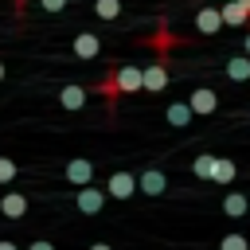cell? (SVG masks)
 <instances>
[{
	"instance_id": "1",
	"label": "cell",
	"mask_w": 250,
	"mask_h": 250,
	"mask_svg": "<svg viewBox=\"0 0 250 250\" xmlns=\"http://www.w3.org/2000/svg\"><path fill=\"white\" fill-rule=\"evenodd\" d=\"M98 94L105 98V105H117V98L121 94H141V66H113L105 78H102V86H98Z\"/></svg>"
},
{
	"instance_id": "2",
	"label": "cell",
	"mask_w": 250,
	"mask_h": 250,
	"mask_svg": "<svg viewBox=\"0 0 250 250\" xmlns=\"http://www.w3.org/2000/svg\"><path fill=\"white\" fill-rule=\"evenodd\" d=\"M74 207H78L82 215H98V211L105 207V191H102V188H94V184H82V188H78V195H74Z\"/></svg>"
},
{
	"instance_id": "3",
	"label": "cell",
	"mask_w": 250,
	"mask_h": 250,
	"mask_svg": "<svg viewBox=\"0 0 250 250\" xmlns=\"http://www.w3.org/2000/svg\"><path fill=\"white\" fill-rule=\"evenodd\" d=\"M164 86H168V66L156 59V62H148V66L141 70V90H145V94H160Z\"/></svg>"
},
{
	"instance_id": "4",
	"label": "cell",
	"mask_w": 250,
	"mask_h": 250,
	"mask_svg": "<svg viewBox=\"0 0 250 250\" xmlns=\"http://www.w3.org/2000/svg\"><path fill=\"white\" fill-rule=\"evenodd\" d=\"M62 176H66V184H74V188L94 184V160H90V156H74V160L62 168Z\"/></svg>"
},
{
	"instance_id": "5",
	"label": "cell",
	"mask_w": 250,
	"mask_h": 250,
	"mask_svg": "<svg viewBox=\"0 0 250 250\" xmlns=\"http://www.w3.org/2000/svg\"><path fill=\"white\" fill-rule=\"evenodd\" d=\"M188 105H191V113H195V117H207V113H215V109H219V94H215V90H207V86H199V90H191V94H188Z\"/></svg>"
},
{
	"instance_id": "6",
	"label": "cell",
	"mask_w": 250,
	"mask_h": 250,
	"mask_svg": "<svg viewBox=\"0 0 250 250\" xmlns=\"http://www.w3.org/2000/svg\"><path fill=\"white\" fill-rule=\"evenodd\" d=\"M98 55H102V39H98L94 31H78V35H74V59L90 62V59H98Z\"/></svg>"
},
{
	"instance_id": "7",
	"label": "cell",
	"mask_w": 250,
	"mask_h": 250,
	"mask_svg": "<svg viewBox=\"0 0 250 250\" xmlns=\"http://www.w3.org/2000/svg\"><path fill=\"white\" fill-rule=\"evenodd\" d=\"M133 191H137V176L133 172H113L109 184H105V195H113V199H129Z\"/></svg>"
},
{
	"instance_id": "8",
	"label": "cell",
	"mask_w": 250,
	"mask_h": 250,
	"mask_svg": "<svg viewBox=\"0 0 250 250\" xmlns=\"http://www.w3.org/2000/svg\"><path fill=\"white\" fill-rule=\"evenodd\" d=\"M219 27H223V12H219V8L207 4V8L195 12V31H199V35H219Z\"/></svg>"
},
{
	"instance_id": "9",
	"label": "cell",
	"mask_w": 250,
	"mask_h": 250,
	"mask_svg": "<svg viewBox=\"0 0 250 250\" xmlns=\"http://www.w3.org/2000/svg\"><path fill=\"white\" fill-rule=\"evenodd\" d=\"M211 180H215L219 188H230V184L238 180V164H234L230 156H215V164H211Z\"/></svg>"
},
{
	"instance_id": "10",
	"label": "cell",
	"mask_w": 250,
	"mask_h": 250,
	"mask_svg": "<svg viewBox=\"0 0 250 250\" xmlns=\"http://www.w3.org/2000/svg\"><path fill=\"white\" fill-rule=\"evenodd\" d=\"M164 188H168V176L160 168H148L137 176V191H145V195H164Z\"/></svg>"
},
{
	"instance_id": "11",
	"label": "cell",
	"mask_w": 250,
	"mask_h": 250,
	"mask_svg": "<svg viewBox=\"0 0 250 250\" xmlns=\"http://www.w3.org/2000/svg\"><path fill=\"white\" fill-rule=\"evenodd\" d=\"M27 207H31V203H27L23 191H8V195H0V215H4V219H23Z\"/></svg>"
},
{
	"instance_id": "12",
	"label": "cell",
	"mask_w": 250,
	"mask_h": 250,
	"mask_svg": "<svg viewBox=\"0 0 250 250\" xmlns=\"http://www.w3.org/2000/svg\"><path fill=\"white\" fill-rule=\"evenodd\" d=\"M219 12H223V23H230V27H250V12H246L238 0H227Z\"/></svg>"
},
{
	"instance_id": "13",
	"label": "cell",
	"mask_w": 250,
	"mask_h": 250,
	"mask_svg": "<svg viewBox=\"0 0 250 250\" xmlns=\"http://www.w3.org/2000/svg\"><path fill=\"white\" fill-rule=\"evenodd\" d=\"M59 102H62V109H82V105H86V90L74 86V82H66V86L59 90Z\"/></svg>"
},
{
	"instance_id": "14",
	"label": "cell",
	"mask_w": 250,
	"mask_h": 250,
	"mask_svg": "<svg viewBox=\"0 0 250 250\" xmlns=\"http://www.w3.org/2000/svg\"><path fill=\"white\" fill-rule=\"evenodd\" d=\"M164 117H168V125H176V129H184V125H191V105L188 102H172L168 109H164Z\"/></svg>"
},
{
	"instance_id": "15",
	"label": "cell",
	"mask_w": 250,
	"mask_h": 250,
	"mask_svg": "<svg viewBox=\"0 0 250 250\" xmlns=\"http://www.w3.org/2000/svg\"><path fill=\"white\" fill-rule=\"evenodd\" d=\"M246 211H250V199H246L242 191H230V195H223V215L238 219V215H246Z\"/></svg>"
},
{
	"instance_id": "16",
	"label": "cell",
	"mask_w": 250,
	"mask_h": 250,
	"mask_svg": "<svg viewBox=\"0 0 250 250\" xmlns=\"http://www.w3.org/2000/svg\"><path fill=\"white\" fill-rule=\"evenodd\" d=\"M227 78L246 82V78H250V55H234V59H227Z\"/></svg>"
},
{
	"instance_id": "17",
	"label": "cell",
	"mask_w": 250,
	"mask_h": 250,
	"mask_svg": "<svg viewBox=\"0 0 250 250\" xmlns=\"http://www.w3.org/2000/svg\"><path fill=\"white\" fill-rule=\"evenodd\" d=\"M94 16L98 20H117L121 16V0H94Z\"/></svg>"
},
{
	"instance_id": "18",
	"label": "cell",
	"mask_w": 250,
	"mask_h": 250,
	"mask_svg": "<svg viewBox=\"0 0 250 250\" xmlns=\"http://www.w3.org/2000/svg\"><path fill=\"white\" fill-rule=\"evenodd\" d=\"M211 164H215V152H199V156H195V164H191L195 180H211Z\"/></svg>"
},
{
	"instance_id": "19",
	"label": "cell",
	"mask_w": 250,
	"mask_h": 250,
	"mask_svg": "<svg viewBox=\"0 0 250 250\" xmlns=\"http://www.w3.org/2000/svg\"><path fill=\"white\" fill-rule=\"evenodd\" d=\"M219 250H250V238L246 234H223L219 238Z\"/></svg>"
},
{
	"instance_id": "20",
	"label": "cell",
	"mask_w": 250,
	"mask_h": 250,
	"mask_svg": "<svg viewBox=\"0 0 250 250\" xmlns=\"http://www.w3.org/2000/svg\"><path fill=\"white\" fill-rule=\"evenodd\" d=\"M16 176H20V164L8 160V156H0V184H12Z\"/></svg>"
},
{
	"instance_id": "21",
	"label": "cell",
	"mask_w": 250,
	"mask_h": 250,
	"mask_svg": "<svg viewBox=\"0 0 250 250\" xmlns=\"http://www.w3.org/2000/svg\"><path fill=\"white\" fill-rule=\"evenodd\" d=\"M39 4H43V8H47V12H62V8H66V4H70V0H39Z\"/></svg>"
},
{
	"instance_id": "22",
	"label": "cell",
	"mask_w": 250,
	"mask_h": 250,
	"mask_svg": "<svg viewBox=\"0 0 250 250\" xmlns=\"http://www.w3.org/2000/svg\"><path fill=\"white\" fill-rule=\"evenodd\" d=\"M27 250H55V246H51V242H47V238H35V242H31V246H27Z\"/></svg>"
},
{
	"instance_id": "23",
	"label": "cell",
	"mask_w": 250,
	"mask_h": 250,
	"mask_svg": "<svg viewBox=\"0 0 250 250\" xmlns=\"http://www.w3.org/2000/svg\"><path fill=\"white\" fill-rule=\"evenodd\" d=\"M90 250H113V246H109V242H94Z\"/></svg>"
},
{
	"instance_id": "24",
	"label": "cell",
	"mask_w": 250,
	"mask_h": 250,
	"mask_svg": "<svg viewBox=\"0 0 250 250\" xmlns=\"http://www.w3.org/2000/svg\"><path fill=\"white\" fill-rule=\"evenodd\" d=\"M0 250H20V246L16 242H0Z\"/></svg>"
},
{
	"instance_id": "25",
	"label": "cell",
	"mask_w": 250,
	"mask_h": 250,
	"mask_svg": "<svg viewBox=\"0 0 250 250\" xmlns=\"http://www.w3.org/2000/svg\"><path fill=\"white\" fill-rule=\"evenodd\" d=\"M246 55H250V31H246Z\"/></svg>"
},
{
	"instance_id": "26",
	"label": "cell",
	"mask_w": 250,
	"mask_h": 250,
	"mask_svg": "<svg viewBox=\"0 0 250 250\" xmlns=\"http://www.w3.org/2000/svg\"><path fill=\"white\" fill-rule=\"evenodd\" d=\"M4 74H8V70H4V62H0V82H4Z\"/></svg>"
},
{
	"instance_id": "27",
	"label": "cell",
	"mask_w": 250,
	"mask_h": 250,
	"mask_svg": "<svg viewBox=\"0 0 250 250\" xmlns=\"http://www.w3.org/2000/svg\"><path fill=\"white\" fill-rule=\"evenodd\" d=\"M238 4H242V8H246V12H250V0H238Z\"/></svg>"
}]
</instances>
